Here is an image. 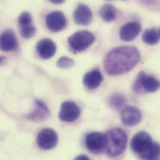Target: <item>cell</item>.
Segmentation results:
<instances>
[{"mask_svg": "<svg viewBox=\"0 0 160 160\" xmlns=\"http://www.w3.org/2000/svg\"><path fill=\"white\" fill-rule=\"evenodd\" d=\"M140 53L134 46H120L112 49L104 59V68L108 75L118 76L128 72L140 61Z\"/></svg>", "mask_w": 160, "mask_h": 160, "instance_id": "6da1fadb", "label": "cell"}, {"mask_svg": "<svg viewBox=\"0 0 160 160\" xmlns=\"http://www.w3.org/2000/svg\"><path fill=\"white\" fill-rule=\"evenodd\" d=\"M133 152L141 159L158 160L160 157V145L153 142L152 137L145 132L135 134L131 142Z\"/></svg>", "mask_w": 160, "mask_h": 160, "instance_id": "7a4b0ae2", "label": "cell"}, {"mask_svg": "<svg viewBox=\"0 0 160 160\" xmlns=\"http://www.w3.org/2000/svg\"><path fill=\"white\" fill-rule=\"evenodd\" d=\"M107 139L106 149L108 156L115 157L121 155L127 145V135L122 128H114L105 134Z\"/></svg>", "mask_w": 160, "mask_h": 160, "instance_id": "3957f363", "label": "cell"}, {"mask_svg": "<svg viewBox=\"0 0 160 160\" xmlns=\"http://www.w3.org/2000/svg\"><path fill=\"white\" fill-rule=\"evenodd\" d=\"M95 40L93 34L84 30L78 31L71 36L68 39V44L72 52L79 53L89 48Z\"/></svg>", "mask_w": 160, "mask_h": 160, "instance_id": "277c9868", "label": "cell"}, {"mask_svg": "<svg viewBox=\"0 0 160 160\" xmlns=\"http://www.w3.org/2000/svg\"><path fill=\"white\" fill-rule=\"evenodd\" d=\"M160 88V82L153 76L147 75L145 72H140L135 82L133 89L139 92L143 88L147 92H155Z\"/></svg>", "mask_w": 160, "mask_h": 160, "instance_id": "5b68a950", "label": "cell"}, {"mask_svg": "<svg viewBox=\"0 0 160 160\" xmlns=\"http://www.w3.org/2000/svg\"><path fill=\"white\" fill-rule=\"evenodd\" d=\"M107 139L103 133L92 132L86 136L85 145L92 153L98 154L102 153L106 148Z\"/></svg>", "mask_w": 160, "mask_h": 160, "instance_id": "8992f818", "label": "cell"}, {"mask_svg": "<svg viewBox=\"0 0 160 160\" xmlns=\"http://www.w3.org/2000/svg\"><path fill=\"white\" fill-rule=\"evenodd\" d=\"M58 143V136L51 128H44L38 135L37 143L38 147L44 150H49L56 147Z\"/></svg>", "mask_w": 160, "mask_h": 160, "instance_id": "52a82bcc", "label": "cell"}, {"mask_svg": "<svg viewBox=\"0 0 160 160\" xmlns=\"http://www.w3.org/2000/svg\"><path fill=\"white\" fill-rule=\"evenodd\" d=\"M80 109L73 101H66L62 103L59 115V119L65 122L76 121L80 116Z\"/></svg>", "mask_w": 160, "mask_h": 160, "instance_id": "ba28073f", "label": "cell"}, {"mask_svg": "<svg viewBox=\"0 0 160 160\" xmlns=\"http://www.w3.org/2000/svg\"><path fill=\"white\" fill-rule=\"evenodd\" d=\"M46 24L49 30L54 32H57L65 28L67 24V20L62 12L55 11L47 15Z\"/></svg>", "mask_w": 160, "mask_h": 160, "instance_id": "9c48e42d", "label": "cell"}, {"mask_svg": "<svg viewBox=\"0 0 160 160\" xmlns=\"http://www.w3.org/2000/svg\"><path fill=\"white\" fill-rule=\"evenodd\" d=\"M142 119L140 110L134 106H127L121 112L122 123L127 127H133L137 125Z\"/></svg>", "mask_w": 160, "mask_h": 160, "instance_id": "30bf717a", "label": "cell"}, {"mask_svg": "<svg viewBox=\"0 0 160 160\" xmlns=\"http://www.w3.org/2000/svg\"><path fill=\"white\" fill-rule=\"evenodd\" d=\"M18 47V40L12 29L4 30L0 34V49L2 51H12L16 50Z\"/></svg>", "mask_w": 160, "mask_h": 160, "instance_id": "8fae6325", "label": "cell"}, {"mask_svg": "<svg viewBox=\"0 0 160 160\" xmlns=\"http://www.w3.org/2000/svg\"><path fill=\"white\" fill-rule=\"evenodd\" d=\"M36 49L39 56L43 59H49L52 58L56 52V45L53 41L45 38L40 40L37 45Z\"/></svg>", "mask_w": 160, "mask_h": 160, "instance_id": "7c38bea8", "label": "cell"}, {"mask_svg": "<svg viewBox=\"0 0 160 160\" xmlns=\"http://www.w3.org/2000/svg\"><path fill=\"white\" fill-rule=\"evenodd\" d=\"M142 29L141 24L138 22H129L124 24L120 30V37L125 41H131L135 39Z\"/></svg>", "mask_w": 160, "mask_h": 160, "instance_id": "4fadbf2b", "label": "cell"}, {"mask_svg": "<svg viewBox=\"0 0 160 160\" xmlns=\"http://www.w3.org/2000/svg\"><path fill=\"white\" fill-rule=\"evenodd\" d=\"M73 16L77 24L87 26L92 21L93 14L91 9L87 5L80 4L75 9Z\"/></svg>", "mask_w": 160, "mask_h": 160, "instance_id": "5bb4252c", "label": "cell"}, {"mask_svg": "<svg viewBox=\"0 0 160 160\" xmlns=\"http://www.w3.org/2000/svg\"><path fill=\"white\" fill-rule=\"evenodd\" d=\"M49 116L50 112L46 105L41 100H36L34 110L27 115V118L32 121L41 122L48 119Z\"/></svg>", "mask_w": 160, "mask_h": 160, "instance_id": "9a60e30c", "label": "cell"}, {"mask_svg": "<svg viewBox=\"0 0 160 160\" xmlns=\"http://www.w3.org/2000/svg\"><path fill=\"white\" fill-rule=\"evenodd\" d=\"M103 78L98 69H93L86 73L83 79L84 85L90 90L98 88L103 82Z\"/></svg>", "mask_w": 160, "mask_h": 160, "instance_id": "2e32d148", "label": "cell"}, {"mask_svg": "<svg viewBox=\"0 0 160 160\" xmlns=\"http://www.w3.org/2000/svg\"><path fill=\"white\" fill-rule=\"evenodd\" d=\"M99 14L102 19L110 22L114 21L117 16V10L112 4H106L101 7Z\"/></svg>", "mask_w": 160, "mask_h": 160, "instance_id": "e0dca14e", "label": "cell"}, {"mask_svg": "<svg viewBox=\"0 0 160 160\" xmlns=\"http://www.w3.org/2000/svg\"><path fill=\"white\" fill-rule=\"evenodd\" d=\"M143 41L148 45H155L160 41V29L153 28L146 29L142 35Z\"/></svg>", "mask_w": 160, "mask_h": 160, "instance_id": "ac0fdd59", "label": "cell"}, {"mask_svg": "<svg viewBox=\"0 0 160 160\" xmlns=\"http://www.w3.org/2000/svg\"><path fill=\"white\" fill-rule=\"evenodd\" d=\"M111 107L115 109H119L126 103V98L122 94L116 93L113 94L109 99Z\"/></svg>", "mask_w": 160, "mask_h": 160, "instance_id": "d6986e66", "label": "cell"}, {"mask_svg": "<svg viewBox=\"0 0 160 160\" xmlns=\"http://www.w3.org/2000/svg\"><path fill=\"white\" fill-rule=\"evenodd\" d=\"M36 28L32 23L19 26V32L21 36L25 39H30L32 38L36 34Z\"/></svg>", "mask_w": 160, "mask_h": 160, "instance_id": "ffe728a7", "label": "cell"}, {"mask_svg": "<svg viewBox=\"0 0 160 160\" xmlns=\"http://www.w3.org/2000/svg\"><path fill=\"white\" fill-rule=\"evenodd\" d=\"M74 60L68 57H62L57 62V66L61 69H70L74 67Z\"/></svg>", "mask_w": 160, "mask_h": 160, "instance_id": "44dd1931", "label": "cell"}, {"mask_svg": "<svg viewBox=\"0 0 160 160\" xmlns=\"http://www.w3.org/2000/svg\"><path fill=\"white\" fill-rule=\"evenodd\" d=\"M32 23V19L31 14L29 12L24 11L22 12L18 18L19 26H24Z\"/></svg>", "mask_w": 160, "mask_h": 160, "instance_id": "7402d4cb", "label": "cell"}, {"mask_svg": "<svg viewBox=\"0 0 160 160\" xmlns=\"http://www.w3.org/2000/svg\"><path fill=\"white\" fill-rule=\"evenodd\" d=\"M75 159H76V160H89V158H88V157H87L86 155H79L78 157H77Z\"/></svg>", "mask_w": 160, "mask_h": 160, "instance_id": "603a6c76", "label": "cell"}, {"mask_svg": "<svg viewBox=\"0 0 160 160\" xmlns=\"http://www.w3.org/2000/svg\"><path fill=\"white\" fill-rule=\"evenodd\" d=\"M49 1H51L52 3L53 4H60L63 3L65 0H49Z\"/></svg>", "mask_w": 160, "mask_h": 160, "instance_id": "cb8c5ba5", "label": "cell"}, {"mask_svg": "<svg viewBox=\"0 0 160 160\" xmlns=\"http://www.w3.org/2000/svg\"><path fill=\"white\" fill-rule=\"evenodd\" d=\"M4 60H5V58L4 57L0 56V64H1Z\"/></svg>", "mask_w": 160, "mask_h": 160, "instance_id": "d4e9b609", "label": "cell"}]
</instances>
